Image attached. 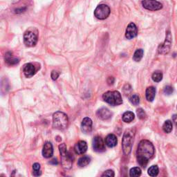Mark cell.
I'll return each mask as SVG.
<instances>
[{
    "label": "cell",
    "instance_id": "obj_1",
    "mask_svg": "<svg viewBox=\"0 0 177 177\" xmlns=\"http://www.w3.org/2000/svg\"><path fill=\"white\" fill-rule=\"evenodd\" d=\"M154 154V147L153 144L148 140L141 141L138 144L136 155L139 165L143 168L148 165L149 160Z\"/></svg>",
    "mask_w": 177,
    "mask_h": 177
},
{
    "label": "cell",
    "instance_id": "obj_2",
    "mask_svg": "<svg viewBox=\"0 0 177 177\" xmlns=\"http://www.w3.org/2000/svg\"><path fill=\"white\" fill-rule=\"evenodd\" d=\"M69 118L66 113L57 112L53 116V127L59 130H63L67 127Z\"/></svg>",
    "mask_w": 177,
    "mask_h": 177
},
{
    "label": "cell",
    "instance_id": "obj_3",
    "mask_svg": "<svg viewBox=\"0 0 177 177\" xmlns=\"http://www.w3.org/2000/svg\"><path fill=\"white\" fill-rule=\"evenodd\" d=\"M59 150L61 157V163L62 168L65 169H69L72 166L73 156L67 151L65 143H62L59 145Z\"/></svg>",
    "mask_w": 177,
    "mask_h": 177
},
{
    "label": "cell",
    "instance_id": "obj_4",
    "mask_svg": "<svg viewBox=\"0 0 177 177\" xmlns=\"http://www.w3.org/2000/svg\"><path fill=\"white\" fill-rule=\"evenodd\" d=\"M134 135V130H133L132 128L127 130L124 133L123 138V153L125 155H129L131 152Z\"/></svg>",
    "mask_w": 177,
    "mask_h": 177
},
{
    "label": "cell",
    "instance_id": "obj_5",
    "mask_svg": "<svg viewBox=\"0 0 177 177\" xmlns=\"http://www.w3.org/2000/svg\"><path fill=\"white\" fill-rule=\"evenodd\" d=\"M38 40V31L35 28H29L24 33V42L26 47L35 46Z\"/></svg>",
    "mask_w": 177,
    "mask_h": 177
},
{
    "label": "cell",
    "instance_id": "obj_6",
    "mask_svg": "<svg viewBox=\"0 0 177 177\" xmlns=\"http://www.w3.org/2000/svg\"><path fill=\"white\" fill-rule=\"evenodd\" d=\"M102 98L106 102L112 106L120 105L123 103L122 96L118 91L106 92L102 95Z\"/></svg>",
    "mask_w": 177,
    "mask_h": 177
},
{
    "label": "cell",
    "instance_id": "obj_7",
    "mask_svg": "<svg viewBox=\"0 0 177 177\" xmlns=\"http://www.w3.org/2000/svg\"><path fill=\"white\" fill-rule=\"evenodd\" d=\"M111 12L110 8L106 4H100L94 11V16L98 19H105L109 16Z\"/></svg>",
    "mask_w": 177,
    "mask_h": 177
},
{
    "label": "cell",
    "instance_id": "obj_8",
    "mask_svg": "<svg viewBox=\"0 0 177 177\" xmlns=\"http://www.w3.org/2000/svg\"><path fill=\"white\" fill-rule=\"evenodd\" d=\"M172 46V35L170 32L167 33L166 38L163 44H161L158 49V51L160 54L165 55L169 52Z\"/></svg>",
    "mask_w": 177,
    "mask_h": 177
},
{
    "label": "cell",
    "instance_id": "obj_9",
    "mask_svg": "<svg viewBox=\"0 0 177 177\" xmlns=\"http://www.w3.org/2000/svg\"><path fill=\"white\" fill-rule=\"evenodd\" d=\"M142 5L145 9L151 11H158L163 8L162 4L156 0H143Z\"/></svg>",
    "mask_w": 177,
    "mask_h": 177
},
{
    "label": "cell",
    "instance_id": "obj_10",
    "mask_svg": "<svg viewBox=\"0 0 177 177\" xmlns=\"http://www.w3.org/2000/svg\"><path fill=\"white\" fill-rule=\"evenodd\" d=\"M93 148L97 152H103L105 151V144L100 136H95L93 138Z\"/></svg>",
    "mask_w": 177,
    "mask_h": 177
},
{
    "label": "cell",
    "instance_id": "obj_11",
    "mask_svg": "<svg viewBox=\"0 0 177 177\" xmlns=\"http://www.w3.org/2000/svg\"><path fill=\"white\" fill-rule=\"evenodd\" d=\"M137 35H138L137 27H136L134 23L131 22V23L127 26V29H126L125 37H127L128 40H131L137 36Z\"/></svg>",
    "mask_w": 177,
    "mask_h": 177
},
{
    "label": "cell",
    "instance_id": "obj_12",
    "mask_svg": "<svg viewBox=\"0 0 177 177\" xmlns=\"http://www.w3.org/2000/svg\"><path fill=\"white\" fill-rule=\"evenodd\" d=\"M93 122L91 118L86 117L82 120L81 123V130L82 132L85 134H89L92 130Z\"/></svg>",
    "mask_w": 177,
    "mask_h": 177
},
{
    "label": "cell",
    "instance_id": "obj_13",
    "mask_svg": "<svg viewBox=\"0 0 177 177\" xmlns=\"http://www.w3.org/2000/svg\"><path fill=\"white\" fill-rule=\"evenodd\" d=\"M54 154V148L51 143L46 142L43 147L42 150V155L44 158H50Z\"/></svg>",
    "mask_w": 177,
    "mask_h": 177
},
{
    "label": "cell",
    "instance_id": "obj_14",
    "mask_svg": "<svg viewBox=\"0 0 177 177\" xmlns=\"http://www.w3.org/2000/svg\"><path fill=\"white\" fill-rule=\"evenodd\" d=\"M96 114L100 119L105 120L109 119V118L112 117V113L108 109L103 107L98 110Z\"/></svg>",
    "mask_w": 177,
    "mask_h": 177
},
{
    "label": "cell",
    "instance_id": "obj_15",
    "mask_svg": "<svg viewBox=\"0 0 177 177\" xmlns=\"http://www.w3.org/2000/svg\"><path fill=\"white\" fill-rule=\"evenodd\" d=\"M74 150L75 153L78 154H85L87 150V144L84 141H80L78 142L74 147Z\"/></svg>",
    "mask_w": 177,
    "mask_h": 177
},
{
    "label": "cell",
    "instance_id": "obj_16",
    "mask_svg": "<svg viewBox=\"0 0 177 177\" xmlns=\"http://www.w3.org/2000/svg\"><path fill=\"white\" fill-rule=\"evenodd\" d=\"M23 71L26 78H31L35 75L36 70L33 64H32L31 63H28L24 66Z\"/></svg>",
    "mask_w": 177,
    "mask_h": 177
},
{
    "label": "cell",
    "instance_id": "obj_17",
    "mask_svg": "<svg viewBox=\"0 0 177 177\" xmlns=\"http://www.w3.org/2000/svg\"><path fill=\"white\" fill-rule=\"evenodd\" d=\"M5 62L9 66H13L18 64L19 62V58L14 57L12 53L8 52L5 55Z\"/></svg>",
    "mask_w": 177,
    "mask_h": 177
},
{
    "label": "cell",
    "instance_id": "obj_18",
    "mask_svg": "<svg viewBox=\"0 0 177 177\" xmlns=\"http://www.w3.org/2000/svg\"><path fill=\"white\" fill-rule=\"evenodd\" d=\"M105 143L109 148H113L118 143L117 137L114 134H109L105 138Z\"/></svg>",
    "mask_w": 177,
    "mask_h": 177
},
{
    "label": "cell",
    "instance_id": "obj_19",
    "mask_svg": "<svg viewBox=\"0 0 177 177\" xmlns=\"http://www.w3.org/2000/svg\"><path fill=\"white\" fill-rule=\"evenodd\" d=\"M145 95L149 102H152L156 95V88L154 87H149L146 89Z\"/></svg>",
    "mask_w": 177,
    "mask_h": 177
},
{
    "label": "cell",
    "instance_id": "obj_20",
    "mask_svg": "<svg viewBox=\"0 0 177 177\" xmlns=\"http://www.w3.org/2000/svg\"><path fill=\"white\" fill-rule=\"evenodd\" d=\"M134 118H135L134 113L131 112H129V111L124 113L123 115V120L124 122L127 123L132 122L134 119Z\"/></svg>",
    "mask_w": 177,
    "mask_h": 177
},
{
    "label": "cell",
    "instance_id": "obj_21",
    "mask_svg": "<svg viewBox=\"0 0 177 177\" xmlns=\"http://www.w3.org/2000/svg\"><path fill=\"white\" fill-rule=\"evenodd\" d=\"M90 162H91L90 157H88L87 156H85L81 157L79 160H78V166L81 167V168H83V167L88 165V164L90 163Z\"/></svg>",
    "mask_w": 177,
    "mask_h": 177
},
{
    "label": "cell",
    "instance_id": "obj_22",
    "mask_svg": "<svg viewBox=\"0 0 177 177\" xmlns=\"http://www.w3.org/2000/svg\"><path fill=\"white\" fill-rule=\"evenodd\" d=\"M143 54H144V51L143 49H137L135 51L134 54L133 60H134L135 62L141 61V59H142L143 57Z\"/></svg>",
    "mask_w": 177,
    "mask_h": 177
},
{
    "label": "cell",
    "instance_id": "obj_23",
    "mask_svg": "<svg viewBox=\"0 0 177 177\" xmlns=\"http://www.w3.org/2000/svg\"><path fill=\"white\" fill-rule=\"evenodd\" d=\"M163 130L165 133H170L172 130V123L171 120H168L164 123L163 125Z\"/></svg>",
    "mask_w": 177,
    "mask_h": 177
},
{
    "label": "cell",
    "instance_id": "obj_24",
    "mask_svg": "<svg viewBox=\"0 0 177 177\" xmlns=\"http://www.w3.org/2000/svg\"><path fill=\"white\" fill-rule=\"evenodd\" d=\"M159 169L157 165L151 166L148 169V174L150 176H156L158 174Z\"/></svg>",
    "mask_w": 177,
    "mask_h": 177
},
{
    "label": "cell",
    "instance_id": "obj_25",
    "mask_svg": "<svg viewBox=\"0 0 177 177\" xmlns=\"http://www.w3.org/2000/svg\"><path fill=\"white\" fill-rule=\"evenodd\" d=\"M141 175V169L138 167H135L130 169V176L131 177L140 176Z\"/></svg>",
    "mask_w": 177,
    "mask_h": 177
},
{
    "label": "cell",
    "instance_id": "obj_26",
    "mask_svg": "<svg viewBox=\"0 0 177 177\" xmlns=\"http://www.w3.org/2000/svg\"><path fill=\"white\" fill-rule=\"evenodd\" d=\"M151 78H152V80L154 82H159L163 79V73H161V71H155L153 73Z\"/></svg>",
    "mask_w": 177,
    "mask_h": 177
},
{
    "label": "cell",
    "instance_id": "obj_27",
    "mask_svg": "<svg viewBox=\"0 0 177 177\" xmlns=\"http://www.w3.org/2000/svg\"><path fill=\"white\" fill-rule=\"evenodd\" d=\"M33 175L35 176H40L42 174L41 171H40V165L39 163H35L33 165Z\"/></svg>",
    "mask_w": 177,
    "mask_h": 177
},
{
    "label": "cell",
    "instance_id": "obj_28",
    "mask_svg": "<svg viewBox=\"0 0 177 177\" xmlns=\"http://www.w3.org/2000/svg\"><path fill=\"white\" fill-rule=\"evenodd\" d=\"M130 101L131 104L134 105H137L139 104L140 102V98L138 95H132L131 96L130 98Z\"/></svg>",
    "mask_w": 177,
    "mask_h": 177
},
{
    "label": "cell",
    "instance_id": "obj_29",
    "mask_svg": "<svg viewBox=\"0 0 177 177\" xmlns=\"http://www.w3.org/2000/svg\"><path fill=\"white\" fill-rule=\"evenodd\" d=\"M136 112H137V115L140 119L143 120L146 118V116H147L146 113L145 112H144V110L143 109H141V108L138 109L137 111H136Z\"/></svg>",
    "mask_w": 177,
    "mask_h": 177
},
{
    "label": "cell",
    "instance_id": "obj_30",
    "mask_svg": "<svg viewBox=\"0 0 177 177\" xmlns=\"http://www.w3.org/2000/svg\"><path fill=\"white\" fill-rule=\"evenodd\" d=\"M174 92V88L171 87V86H166L164 88V93H165L166 95H171L172 93Z\"/></svg>",
    "mask_w": 177,
    "mask_h": 177
},
{
    "label": "cell",
    "instance_id": "obj_31",
    "mask_svg": "<svg viewBox=\"0 0 177 177\" xmlns=\"http://www.w3.org/2000/svg\"><path fill=\"white\" fill-rule=\"evenodd\" d=\"M115 174L113 171L112 170V169H108V170L105 171L104 173L102 174V176H110V177H113L114 176Z\"/></svg>",
    "mask_w": 177,
    "mask_h": 177
},
{
    "label": "cell",
    "instance_id": "obj_32",
    "mask_svg": "<svg viewBox=\"0 0 177 177\" xmlns=\"http://www.w3.org/2000/svg\"><path fill=\"white\" fill-rule=\"evenodd\" d=\"M59 75H60L59 72H57V71H55V70L51 72V74H50V76H51L53 80H57V78L59 77Z\"/></svg>",
    "mask_w": 177,
    "mask_h": 177
},
{
    "label": "cell",
    "instance_id": "obj_33",
    "mask_svg": "<svg viewBox=\"0 0 177 177\" xmlns=\"http://www.w3.org/2000/svg\"><path fill=\"white\" fill-rule=\"evenodd\" d=\"M107 82L109 85H113V82H114V78L113 77H109L107 80Z\"/></svg>",
    "mask_w": 177,
    "mask_h": 177
},
{
    "label": "cell",
    "instance_id": "obj_34",
    "mask_svg": "<svg viewBox=\"0 0 177 177\" xmlns=\"http://www.w3.org/2000/svg\"><path fill=\"white\" fill-rule=\"evenodd\" d=\"M172 120H173L174 123L177 126V115L176 114H174L172 116Z\"/></svg>",
    "mask_w": 177,
    "mask_h": 177
},
{
    "label": "cell",
    "instance_id": "obj_35",
    "mask_svg": "<svg viewBox=\"0 0 177 177\" xmlns=\"http://www.w3.org/2000/svg\"><path fill=\"white\" fill-rule=\"evenodd\" d=\"M50 163H53V164H54V165H55V164H56V165H57V159H53V160L50 161Z\"/></svg>",
    "mask_w": 177,
    "mask_h": 177
}]
</instances>
